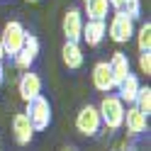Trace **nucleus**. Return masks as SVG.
<instances>
[{"instance_id":"0eeeda50","label":"nucleus","mask_w":151,"mask_h":151,"mask_svg":"<svg viewBox=\"0 0 151 151\" xmlns=\"http://www.w3.org/2000/svg\"><path fill=\"white\" fill-rule=\"evenodd\" d=\"M90 78H93V88L100 90V93H105V95L115 90V78H112V71H110L107 61H98L95 66H93Z\"/></svg>"},{"instance_id":"a878e982","label":"nucleus","mask_w":151,"mask_h":151,"mask_svg":"<svg viewBox=\"0 0 151 151\" xmlns=\"http://www.w3.org/2000/svg\"><path fill=\"white\" fill-rule=\"evenodd\" d=\"M29 3H34V0H29Z\"/></svg>"},{"instance_id":"ddd939ff","label":"nucleus","mask_w":151,"mask_h":151,"mask_svg":"<svg viewBox=\"0 0 151 151\" xmlns=\"http://www.w3.org/2000/svg\"><path fill=\"white\" fill-rule=\"evenodd\" d=\"M139 88H141L139 78H137L134 73H129L127 78H124V81H122L119 86H117V95H119V100H122V102H127V105H134Z\"/></svg>"},{"instance_id":"9b49d317","label":"nucleus","mask_w":151,"mask_h":151,"mask_svg":"<svg viewBox=\"0 0 151 151\" xmlns=\"http://www.w3.org/2000/svg\"><path fill=\"white\" fill-rule=\"evenodd\" d=\"M105 37H107V22H102V20H88V22H83V34H81V39L86 42L88 46L102 44Z\"/></svg>"},{"instance_id":"4be33fe9","label":"nucleus","mask_w":151,"mask_h":151,"mask_svg":"<svg viewBox=\"0 0 151 151\" xmlns=\"http://www.w3.org/2000/svg\"><path fill=\"white\" fill-rule=\"evenodd\" d=\"M110 3V10H115V12H122V7H124L127 0H107Z\"/></svg>"},{"instance_id":"423d86ee","label":"nucleus","mask_w":151,"mask_h":151,"mask_svg":"<svg viewBox=\"0 0 151 151\" xmlns=\"http://www.w3.org/2000/svg\"><path fill=\"white\" fill-rule=\"evenodd\" d=\"M83 12L78 7H68L63 15V22H61V29L66 42H81V34H83Z\"/></svg>"},{"instance_id":"20e7f679","label":"nucleus","mask_w":151,"mask_h":151,"mask_svg":"<svg viewBox=\"0 0 151 151\" xmlns=\"http://www.w3.org/2000/svg\"><path fill=\"white\" fill-rule=\"evenodd\" d=\"M76 129H78L83 137H95L102 129L98 105H83L78 110V115H76Z\"/></svg>"},{"instance_id":"412c9836","label":"nucleus","mask_w":151,"mask_h":151,"mask_svg":"<svg viewBox=\"0 0 151 151\" xmlns=\"http://www.w3.org/2000/svg\"><path fill=\"white\" fill-rule=\"evenodd\" d=\"M139 71L151 76V51H139Z\"/></svg>"},{"instance_id":"393cba45","label":"nucleus","mask_w":151,"mask_h":151,"mask_svg":"<svg viewBox=\"0 0 151 151\" xmlns=\"http://www.w3.org/2000/svg\"><path fill=\"white\" fill-rule=\"evenodd\" d=\"M61 151H76V149H61Z\"/></svg>"},{"instance_id":"f03ea898","label":"nucleus","mask_w":151,"mask_h":151,"mask_svg":"<svg viewBox=\"0 0 151 151\" xmlns=\"http://www.w3.org/2000/svg\"><path fill=\"white\" fill-rule=\"evenodd\" d=\"M24 37H27V29H24L22 22H17V20L5 22L3 32H0V44L5 49V56H15L20 51L22 44H24Z\"/></svg>"},{"instance_id":"f3484780","label":"nucleus","mask_w":151,"mask_h":151,"mask_svg":"<svg viewBox=\"0 0 151 151\" xmlns=\"http://www.w3.org/2000/svg\"><path fill=\"white\" fill-rule=\"evenodd\" d=\"M134 34H137V46H139V51H151V22H144Z\"/></svg>"},{"instance_id":"f8f14e48","label":"nucleus","mask_w":151,"mask_h":151,"mask_svg":"<svg viewBox=\"0 0 151 151\" xmlns=\"http://www.w3.org/2000/svg\"><path fill=\"white\" fill-rule=\"evenodd\" d=\"M107 63H110L112 78H115V88H117L119 83L129 76V56H127L124 51H115V54H112V59H110Z\"/></svg>"},{"instance_id":"aec40b11","label":"nucleus","mask_w":151,"mask_h":151,"mask_svg":"<svg viewBox=\"0 0 151 151\" xmlns=\"http://www.w3.org/2000/svg\"><path fill=\"white\" fill-rule=\"evenodd\" d=\"M22 49L27 51L32 56V59H37V56H39V39H37L34 34H29L27 32V37H24V44H22Z\"/></svg>"},{"instance_id":"6e6552de","label":"nucleus","mask_w":151,"mask_h":151,"mask_svg":"<svg viewBox=\"0 0 151 151\" xmlns=\"http://www.w3.org/2000/svg\"><path fill=\"white\" fill-rule=\"evenodd\" d=\"M12 137H15V141L20 146H27L34 139V127H32V122H29V117L24 112H17L12 117Z\"/></svg>"},{"instance_id":"dca6fc26","label":"nucleus","mask_w":151,"mask_h":151,"mask_svg":"<svg viewBox=\"0 0 151 151\" xmlns=\"http://www.w3.org/2000/svg\"><path fill=\"white\" fill-rule=\"evenodd\" d=\"M134 107L139 110V112H144V115L149 117L151 115V88L146 86H141L139 88V93H137V100H134Z\"/></svg>"},{"instance_id":"39448f33","label":"nucleus","mask_w":151,"mask_h":151,"mask_svg":"<svg viewBox=\"0 0 151 151\" xmlns=\"http://www.w3.org/2000/svg\"><path fill=\"white\" fill-rule=\"evenodd\" d=\"M107 34L115 44H127L134 37V20H129L124 12H115L107 24Z\"/></svg>"},{"instance_id":"b1692460","label":"nucleus","mask_w":151,"mask_h":151,"mask_svg":"<svg viewBox=\"0 0 151 151\" xmlns=\"http://www.w3.org/2000/svg\"><path fill=\"white\" fill-rule=\"evenodd\" d=\"M0 83H3V66H0Z\"/></svg>"},{"instance_id":"a211bd4d","label":"nucleus","mask_w":151,"mask_h":151,"mask_svg":"<svg viewBox=\"0 0 151 151\" xmlns=\"http://www.w3.org/2000/svg\"><path fill=\"white\" fill-rule=\"evenodd\" d=\"M12 61H15V66H17L20 71H29V68H32V63H34V59H32V56L27 54L24 49L17 51V54L12 56Z\"/></svg>"},{"instance_id":"6ab92c4d","label":"nucleus","mask_w":151,"mask_h":151,"mask_svg":"<svg viewBox=\"0 0 151 151\" xmlns=\"http://www.w3.org/2000/svg\"><path fill=\"white\" fill-rule=\"evenodd\" d=\"M122 12H124L129 20H139L141 17V0H127L124 7H122Z\"/></svg>"},{"instance_id":"2eb2a0df","label":"nucleus","mask_w":151,"mask_h":151,"mask_svg":"<svg viewBox=\"0 0 151 151\" xmlns=\"http://www.w3.org/2000/svg\"><path fill=\"white\" fill-rule=\"evenodd\" d=\"M83 15H88V20H107L110 15V3L107 0H86L83 3Z\"/></svg>"},{"instance_id":"5701e85b","label":"nucleus","mask_w":151,"mask_h":151,"mask_svg":"<svg viewBox=\"0 0 151 151\" xmlns=\"http://www.w3.org/2000/svg\"><path fill=\"white\" fill-rule=\"evenodd\" d=\"M3 61H5V49H3V44H0V66H3Z\"/></svg>"},{"instance_id":"7ed1b4c3","label":"nucleus","mask_w":151,"mask_h":151,"mask_svg":"<svg viewBox=\"0 0 151 151\" xmlns=\"http://www.w3.org/2000/svg\"><path fill=\"white\" fill-rule=\"evenodd\" d=\"M24 115L29 117L34 132H44L46 127L51 124V105H49V100H46L44 95H37L34 100L27 102Z\"/></svg>"},{"instance_id":"4468645a","label":"nucleus","mask_w":151,"mask_h":151,"mask_svg":"<svg viewBox=\"0 0 151 151\" xmlns=\"http://www.w3.org/2000/svg\"><path fill=\"white\" fill-rule=\"evenodd\" d=\"M61 59H63V63L68 66L71 71L81 68V66H83V49H81V42H66L63 49H61Z\"/></svg>"},{"instance_id":"9d476101","label":"nucleus","mask_w":151,"mask_h":151,"mask_svg":"<svg viewBox=\"0 0 151 151\" xmlns=\"http://www.w3.org/2000/svg\"><path fill=\"white\" fill-rule=\"evenodd\" d=\"M17 90H20V98L24 102H29L37 95H42V78L34 71H27V73H22L20 83H17Z\"/></svg>"},{"instance_id":"1a4fd4ad","label":"nucleus","mask_w":151,"mask_h":151,"mask_svg":"<svg viewBox=\"0 0 151 151\" xmlns=\"http://www.w3.org/2000/svg\"><path fill=\"white\" fill-rule=\"evenodd\" d=\"M122 127L127 129L129 137H139L141 132L149 129V117L144 115V112H139L134 105H132L129 110H124V122H122Z\"/></svg>"},{"instance_id":"f257e3e1","label":"nucleus","mask_w":151,"mask_h":151,"mask_svg":"<svg viewBox=\"0 0 151 151\" xmlns=\"http://www.w3.org/2000/svg\"><path fill=\"white\" fill-rule=\"evenodd\" d=\"M124 110H127V107H124V102L119 100V95L107 93V95L100 100V105H98L100 122H102L107 129H119L122 122H124Z\"/></svg>"}]
</instances>
